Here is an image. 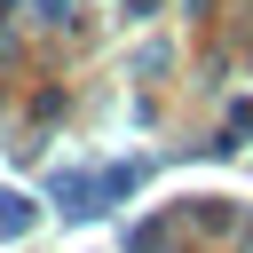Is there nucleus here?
Wrapping results in <instances>:
<instances>
[{"instance_id":"1","label":"nucleus","mask_w":253,"mask_h":253,"mask_svg":"<svg viewBox=\"0 0 253 253\" xmlns=\"http://www.w3.org/2000/svg\"><path fill=\"white\" fill-rule=\"evenodd\" d=\"M32 229V206L24 198H0V237H24Z\"/></svg>"}]
</instances>
